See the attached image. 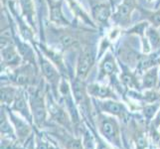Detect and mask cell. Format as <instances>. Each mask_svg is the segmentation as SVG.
I'll use <instances>...</instances> for the list:
<instances>
[{"mask_svg":"<svg viewBox=\"0 0 160 149\" xmlns=\"http://www.w3.org/2000/svg\"><path fill=\"white\" fill-rule=\"evenodd\" d=\"M88 92L91 97L96 99H121L120 96L114 91L112 86L104 85L103 82H93L87 84Z\"/></svg>","mask_w":160,"mask_h":149,"instance_id":"15","label":"cell"},{"mask_svg":"<svg viewBox=\"0 0 160 149\" xmlns=\"http://www.w3.org/2000/svg\"><path fill=\"white\" fill-rule=\"evenodd\" d=\"M149 128L151 129H160V108L158 110V112L156 113L155 117L153 118L151 121V123L149 124Z\"/></svg>","mask_w":160,"mask_h":149,"instance_id":"26","label":"cell"},{"mask_svg":"<svg viewBox=\"0 0 160 149\" xmlns=\"http://www.w3.org/2000/svg\"><path fill=\"white\" fill-rule=\"evenodd\" d=\"M98 61V49L95 45H90V44L84 45L81 48L79 56L77 58L75 77L81 81L86 82Z\"/></svg>","mask_w":160,"mask_h":149,"instance_id":"8","label":"cell"},{"mask_svg":"<svg viewBox=\"0 0 160 149\" xmlns=\"http://www.w3.org/2000/svg\"><path fill=\"white\" fill-rule=\"evenodd\" d=\"M19 7L21 9V14L24 17V19L28 22V24L36 31L37 23V13L35 8L34 0H18Z\"/></svg>","mask_w":160,"mask_h":149,"instance_id":"19","label":"cell"},{"mask_svg":"<svg viewBox=\"0 0 160 149\" xmlns=\"http://www.w3.org/2000/svg\"><path fill=\"white\" fill-rule=\"evenodd\" d=\"M6 110L9 119L14 126L18 141L21 142L22 144H25V143H27L34 137V126L29 121H27L24 117H22L21 115L16 113L9 107H6Z\"/></svg>","mask_w":160,"mask_h":149,"instance_id":"10","label":"cell"},{"mask_svg":"<svg viewBox=\"0 0 160 149\" xmlns=\"http://www.w3.org/2000/svg\"><path fill=\"white\" fill-rule=\"evenodd\" d=\"M49 9V23L51 25L67 28V27H74L78 28V25L71 22L64 13L63 4L64 0H46Z\"/></svg>","mask_w":160,"mask_h":149,"instance_id":"11","label":"cell"},{"mask_svg":"<svg viewBox=\"0 0 160 149\" xmlns=\"http://www.w3.org/2000/svg\"><path fill=\"white\" fill-rule=\"evenodd\" d=\"M92 104L95 109L117 117L122 125L128 124L132 117L131 109L122 99H103V101H101V99L92 98Z\"/></svg>","mask_w":160,"mask_h":149,"instance_id":"5","label":"cell"},{"mask_svg":"<svg viewBox=\"0 0 160 149\" xmlns=\"http://www.w3.org/2000/svg\"><path fill=\"white\" fill-rule=\"evenodd\" d=\"M15 1H16V0H15Z\"/></svg>","mask_w":160,"mask_h":149,"instance_id":"29","label":"cell"},{"mask_svg":"<svg viewBox=\"0 0 160 149\" xmlns=\"http://www.w3.org/2000/svg\"><path fill=\"white\" fill-rule=\"evenodd\" d=\"M20 87L14 85L7 84L1 85V90H0V99H1V106L10 107L14 102L16 97L19 92Z\"/></svg>","mask_w":160,"mask_h":149,"instance_id":"21","label":"cell"},{"mask_svg":"<svg viewBox=\"0 0 160 149\" xmlns=\"http://www.w3.org/2000/svg\"><path fill=\"white\" fill-rule=\"evenodd\" d=\"M46 103L49 113V120L53 123L62 126L65 129L75 134V126L68 110L54 96L50 87L46 84Z\"/></svg>","mask_w":160,"mask_h":149,"instance_id":"4","label":"cell"},{"mask_svg":"<svg viewBox=\"0 0 160 149\" xmlns=\"http://www.w3.org/2000/svg\"><path fill=\"white\" fill-rule=\"evenodd\" d=\"M39 67L29 63H23L15 69L1 71V85L11 84L18 87L28 89L42 81L43 78H39Z\"/></svg>","mask_w":160,"mask_h":149,"instance_id":"3","label":"cell"},{"mask_svg":"<svg viewBox=\"0 0 160 149\" xmlns=\"http://www.w3.org/2000/svg\"><path fill=\"white\" fill-rule=\"evenodd\" d=\"M118 0H108V2L110 3V4H112V6L113 7V9L115 8V6H117V3H118Z\"/></svg>","mask_w":160,"mask_h":149,"instance_id":"27","label":"cell"},{"mask_svg":"<svg viewBox=\"0 0 160 149\" xmlns=\"http://www.w3.org/2000/svg\"><path fill=\"white\" fill-rule=\"evenodd\" d=\"M95 124L98 133L115 149H125L122 124L114 117L95 109Z\"/></svg>","mask_w":160,"mask_h":149,"instance_id":"1","label":"cell"},{"mask_svg":"<svg viewBox=\"0 0 160 149\" xmlns=\"http://www.w3.org/2000/svg\"><path fill=\"white\" fill-rule=\"evenodd\" d=\"M159 130H160V129H159Z\"/></svg>","mask_w":160,"mask_h":149,"instance_id":"30","label":"cell"},{"mask_svg":"<svg viewBox=\"0 0 160 149\" xmlns=\"http://www.w3.org/2000/svg\"><path fill=\"white\" fill-rule=\"evenodd\" d=\"M9 108L12 109L16 113H18L19 115H21L22 117H24L27 121H29L34 126V119H33V115L28 101V93H27L26 89L20 87L17 97H16L14 102Z\"/></svg>","mask_w":160,"mask_h":149,"instance_id":"14","label":"cell"},{"mask_svg":"<svg viewBox=\"0 0 160 149\" xmlns=\"http://www.w3.org/2000/svg\"><path fill=\"white\" fill-rule=\"evenodd\" d=\"M92 129H93V132H95V135H96L97 149H115L112 145H110L106 139L102 138V137L101 136V134L98 132L96 126H92Z\"/></svg>","mask_w":160,"mask_h":149,"instance_id":"25","label":"cell"},{"mask_svg":"<svg viewBox=\"0 0 160 149\" xmlns=\"http://www.w3.org/2000/svg\"><path fill=\"white\" fill-rule=\"evenodd\" d=\"M35 149H62L58 142L47 131L34 126Z\"/></svg>","mask_w":160,"mask_h":149,"instance_id":"16","label":"cell"},{"mask_svg":"<svg viewBox=\"0 0 160 149\" xmlns=\"http://www.w3.org/2000/svg\"><path fill=\"white\" fill-rule=\"evenodd\" d=\"M145 37L147 39V42L152 50V52L156 51L160 47V33L157 31V28L149 25L147 27L145 32Z\"/></svg>","mask_w":160,"mask_h":149,"instance_id":"24","label":"cell"},{"mask_svg":"<svg viewBox=\"0 0 160 149\" xmlns=\"http://www.w3.org/2000/svg\"><path fill=\"white\" fill-rule=\"evenodd\" d=\"M66 1H67L69 7L72 9L75 15V21H77V19H81V21L84 22L86 25L91 26L95 30H98V25H96L95 21L92 20V17L88 15V13L81 7V5L76 0H66Z\"/></svg>","mask_w":160,"mask_h":149,"instance_id":"20","label":"cell"},{"mask_svg":"<svg viewBox=\"0 0 160 149\" xmlns=\"http://www.w3.org/2000/svg\"><path fill=\"white\" fill-rule=\"evenodd\" d=\"M26 90L34 119V126L39 129H45L50 121L46 103V82L42 79L38 85L30 87Z\"/></svg>","mask_w":160,"mask_h":149,"instance_id":"2","label":"cell"},{"mask_svg":"<svg viewBox=\"0 0 160 149\" xmlns=\"http://www.w3.org/2000/svg\"><path fill=\"white\" fill-rule=\"evenodd\" d=\"M160 76H159V67L155 66L145 71L141 76V90H152L160 89Z\"/></svg>","mask_w":160,"mask_h":149,"instance_id":"17","label":"cell"},{"mask_svg":"<svg viewBox=\"0 0 160 149\" xmlns=\"http://www.w3.org/2000/svg\"><path fill=\"white\" fill-rule=\"evenodd\" d=\"M36 53H37V61L38 66H39L40 73L42 75V78L46 82V84L50 87L51 91L53 92L54 96L59 97V86L61 84L63 76L60 73L58 68L55 66L50 60H49L45 55H44L40 49L37 46H34Z\"/></svg>","mask_w":160,"mask_h":149,"instance_id":"6","label":"cell"},{"mask_svg":"<svg viewBox=\"0 0 160 149\" xmlns=\"http://www.w3.org/2000/svg\"><path fill=\"white\" fill-rule=\"evenodd\" d=\"M137 7H138L137 0H121L113 10L112 20H110L112 26L122 31L129 28L132 13L137 9Z\"/></svg>","mask_w":160,"mask_h":149,"instance_id":"9","label":"cell"},{"mask_svg":"<svg viewBox=\"0 0 160 149\" xmlns=\"http://www.w3.org/2000/svg\"><path fill=\"white\" fill-rule=\"evenodd\" d=\"M113 7L109 2H98L92 4L91 15L95 23L98 24V30L107 29L109 27V21L112 20Z\"/></svg>","mask_w":160,"mask_h":149,"instance_id":"12","label":"cell"},{"mask_svg":"<svg viewBox=\"0 0 160 149\" xmlns=\"http://www.w3.org/2000/svg\"><path fill=\"white\" fill-rule=\"evenodd\" d=\"M120 73H119V80L122 86L128 91H142L141 90V77L135 70H131L128 65L123 62L118 61Z\"/></svg>","mask_w":160,"mask_h":149,"instance_id":"13","label":"cell"},{"mask_svg":"<svg viewBox=\"0 0 160 149\" xmlns=\"http://www.w3.org/2000/svg\"><path fill=\"white\" fill-rule=\"evenodd\" d=\"M159 108H160V101L153 103H144L140 107L138 112L141 113L142 117L144 118L145 122L147 123L148 126L151 123L153 118L155 117Z\"/></svg>","mask_w":160,"mask_h":149,"instance_id":"23","label":"cell"},{"mask_svg":"<svg viewBox=\"0 0 160 149\" xmlns=\"http://www.w3.org/2000/svg\"><path fill=\"white\" fill-rule=\"evenodd\" d=\"M137 10L139 11L143 20L147 21L151 26L155 28H160V8H155L153 10L143 8L141 6L137 7Z\"/></svg>","mask_w":160,"mask_h":149,"instance_id":"22","label":"cell"},{"mask_svg":"<svg viewBox=\"0 0 160 149\" xmlns=\"http://www.w3.org/2000/svg\"><path fill=\"white\" fill-rule=\"evenodd\" d=\"M0 48H1L0 49V53H1V71L15 69L24 63L23 59H22L21 55L19 54L12 40L11 33L6 35L5 31L1 32Z\"/></svg>","mask_w":160,"mask_h":149,"instance_id":"7","label":"cell"},{"mask_svg":"<svg viewBox=\"0 0 160 149\" xmlns=\"http://www.w3.org/2000/svg\"><path fill=\"white\" fill-rule=\"evenodd\" d=\"M0 133L2 138L18 140L14 126L9 119L6 107L3 106H1V110H0Z\"/></svg>","mask_w":160,"mask_h":149,"instance_id":"18","label":"cell"},{"mask_svg":"<svg viewBox=\"0 0 160 149\" xmlns=\"http://www.w3.org/2000/svg\"><path fill=\"white\" fill-rule=\"evenodd\" d=\"M158 67H159V76H160V57L158 59ZM159 87H160V84H159Z\"/></svg>","mask_w":160,"mask_h":149,"instance_id":"28","label":"cell"}]
</instances>
